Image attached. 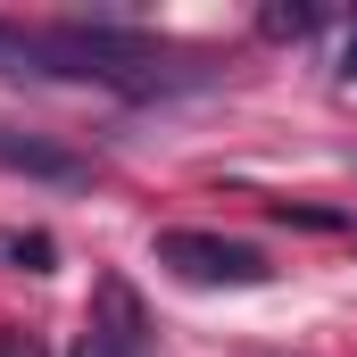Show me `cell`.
Instances as JSON below:
<instances>
[{"instance_id": "277c9868", "label": "cell", "mask_w": 357, "mask_h": 357, "mask_svg": "<svg viewBox=\"0 0 357 357\" xmlns=\"http://www.w3.org/2000/svg\"><path fill=\"white\" fill-rule=\"evenodd\" d=\"M0 175H25V183H59V191H91V167L84 150H67V142H50V133H17V125H0Z\"/></svg>"}, {"instance_id": "5b68a950", "label": "cell", "mask_w": 357, "mask_h": 357, "mask_svg": "<svg viewBox=\"0 0 357 357\" xmlns=\"http://www.w3.org/2000/svg\"><path fill=\"white\" fill-rule=\"evenodd\" d=\"M0 75H8V84H42V75H50L33 25H8V17H0Z\"/></svg>"}, {"instance_id": "3957f363", "label": "cell", "mask_w": 357, "mask_h": 357, "mask_svg": "<svg viewBox=\"0 0 357 357\" xmlns=\"http://www.w3.org/2000/svg\"><path fill=\"white\" fill-rule=\"evenodd\" d=\"M67 357H150V316H142V299H133L125 274H100V282H91L84 333H75Z\"/></svg>"}, {"instance_id": "ba28073f", "label": "cell", "mask_w": 357, "mask_h": 357, "mask_svg": "<svg viewBox=\"0 0 357 357\" xmlns=\"http://www.w3.org/2000/svg\"><path fill=\"white\" fill-rule=\"evenodd\" d=\"M0 357H42V341H33V333H17V324H0Z\"/></svg>"}, {"instance_id": "52a82bcc", "label": "cell", "mask_w": 357, "mask_h": 357, "mask_svg": "<svg viewBox=\"0 0 357 357\" xmlns=\"http://www.w3.org/2000/svg\"><path fill=\"white\" fill-rule=\"evenodd\" d=\"M0 258H17L25 274H50L59 250H50V233H0Z\"/></svg>"}, {"instance_id": "6da1fadb", "label": "cell", "mask_w": 357, "mask_h": 357, "mask_svg": "<svg viewBox=\"0 0 357 357\" xmlns=\"http://www.w3.org/2000/svg\"><path fill=\"white\" fill-rule=\"evenodd\" d=\"M42 42V67L50 75H75V84H108L125 100H167V91L208 84L216 67L199 50H175V42H150L133 33L125 17H67V25H33Z\"/></svg>"}, {"instance_id": "9c48e42d", "label": "cell", "mask_w": 357, "mask_h": 357, "mask_svg": "<svg viewBox=\"0 0 357 357\" xmlns=\"http://www.w3.org/2000/svg\"><path fill=\"white\" fill-rule=\"evenodd\" d=\"M341 75H349V84H357V33H349V50H341Z\"/></svg>"}, {"instance_id": "7a4b0ae2", "label": "cell", "mask_w": 357, "mask_h": 357, "mask_svg": "<svg viewBox=\"0 0 357 357\" xmlns=\"http://www.w3.org/2000/svg\"><path fill=\"white\" fill-rule=\"evenodd\" d=\"M158 266L183 274V282H199V291H258L274 274L266 250H250V241H233V233H199V225L158 233Z\"/></svg>"}, {"instance_id": "8992f818", "label": "cell", "mask_w": 357, "mask_h": 357, "mask_svg": "<svg viewBox=\"0 0 357 357\" xmlns=\"http://www.w3.org/2000/svg\"><path fill=\"white\" fill-rule=\"evenodd\" d=\"M316 25H324V8H282V0L258 8V33H266V42H307Z\"/></svg>"}]
</instances>
